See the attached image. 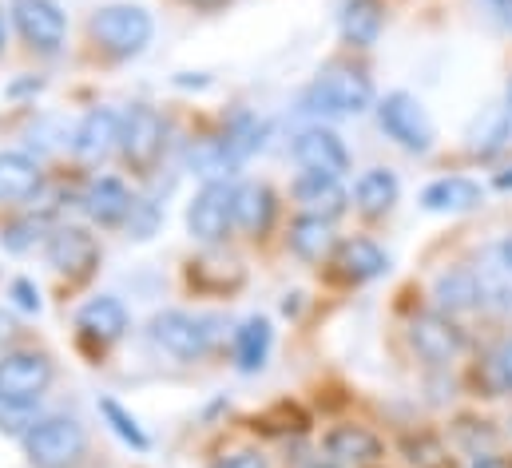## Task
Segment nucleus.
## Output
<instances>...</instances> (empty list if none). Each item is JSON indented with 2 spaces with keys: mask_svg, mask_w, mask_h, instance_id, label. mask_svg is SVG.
Listing matches in <instances>:
<instances>
[{
  "mask_svg": "<svg viewBox=\"0 0 512 468\" xmlns=\"http://www.w3.org/2000/svg\"><path fill=\"white\" fill-rule=\"evenodd\" d=\"M374 108V80L366 76V68L354 64H330L298 100V112L318 119H338V116H362Z\"/></svg>",
  "mask_w": 512,
  "mask_h": 468,
  "instance_id": "1",
  "label": "nucleus"
},
{
  "mask_svg": "<svg viewBox=\"0 0 512 468\" xmlns=\"http://www.w3.org/2000/svg\"><path fill=\"white\" fill-rule=\"evenodd\" d=\"M88 32H92V44L104 56L131 60V56H139L151 44L155 20H151V12L143 4H104V8L92 12Z\"/></svg>",
  "mask_w": 512,
  "mask_h": 468,
  "instance_id": "2",
  "label": "nucleus"
},
{
  "mask_svg": "<svg viewBox=\"0 0 512 468\" xmlns=\"http://www.w3.org/2000/svg\"><path fill=\"white\" fill-rule=\"evenodd\" d=\"M24 457L32 468H76L88 457V433L76 417H40L24 437Z\"/></svg>",
  "mask_w": 512,
  "mask_h": 468,
  "instance_id": "3",
  "label": "nucleus"
},
{
  "mask_svg": "<svg viewBox=\"0 0 512 468\" xmlns=\"http://www.w3.org/2000/svg\"><path fill=\"white\" fill-rule=\"evenodd\" d=\"M378 127L397 147H405L413 155H425L437 139V127H433L429 112L409 92H389L385 100H378Z\"/></svg>",
  "mask_w": 512,
  "mask_h": 468,
  "instance_id": "4",
  "label": "nucleus"
},
{
  "mask_svg": "<svg viewBox=\"0 0 512 468\" xmlns=\"http://www.w3.org/2000/svg\"><path fill=\"white\" fill-rule=\"evenodd\" d=\"M231 227H235V183L207 179L195 191L191 207H187V231H191L195 242L215 246V242H223L231 234Z\"/></svg>",
  "mask_w": 512,
  "mask_h": 468,
  "instance_id": "5",
  "label": "nucleus"
},
{
  "mask_svg": "<svg viewBox=\"0 0 512 468\" xmlns=\"http://www.w3.org/2000/svg\"><path fill=\"white\" fill-rule=\"evenodd\" d=\"M56 381V365L52 357L40 350H12L0 357V397L4 401H20V405H36Z\"/></svg>",
  "mask_w": 512,
  "mask_h": 468,
  "instance_id": "6",
  "label": "nucleus"
},
{
  "mask_svg": "<svg viewBox=\"0 0 512 468\" xmlns=\"http://www.w3.org/2000/svg\"><path fill=\"white\" fill-rule=\"evenodd\" d=\"M167 147V119L159 116L147 104H135L131 112H124V127H120V155L128 159V167L135 171H151L159 163Z\"/></svg>",
  "mask_w": 512,
  "mask_h": 468,
  "instance_id": "7",
  "label": "nucleus"
},
{
  "mask_svg": "<svg viewBox=\"0 0 512 468\" xmlns=\"http://www.w3.org/2000/svg\"><path fill=\"white\" fill-rule=\"evenodd\" d=\"M12 24L16 32L24 36L28 48L44 52V56H56L68 40V16L56 0H12Z\"/></svg>",
  "mask_w": 512,
  "mask_h": 468,
  "instance_id": "8",
  "label": "nucleus"
},
{
  "mask_svg": "<svg viewBox=\"0 0 512 468\" xmlns=\"http://www.w3.org/2000/svg\"><path fill=\"white\" fill-rule=\"evenodd\" d=\"M151 342L175 361H203L211 350V330L187 310H163L151 318Z\"/></svg>",
  "mask_w": 512,
  "mask_h": 468,
  "instance_id": "9",
  "label": "nucleus"
},
{
  "mask_svg": "<svg viewBox=\"0 0 512 468\" xmlns=\"http://www.w3.org/2000/svg\"><path fill=\"white\" fill-rule=\"evenodd\" d=\"M290 155H294V163H298L302 171H318V175H334V179L350 175V167H354V159H350L342 135L330 131V127H322V123L302 127V131L294 135V143H290Z\"/></svg>",
  "mask_w": 512,
  "mask_h": 468,
  "instance_id": "10",
  "label": "nucleus"
},
{
  "mask_svg": "<svg viewBox=\"0 0 512 468\" xmlns=\"http://www.w3.org/2000/svg\"><path fill=\"white\" fill-rule=\"evenodd\" d=\"M409 346L429 365H453L465 353V334L445 314H417L409 322Z\"/></svg>",
  "mask_w": 512,
  "mask_h": 468,
  "instance_id": "11",
  "label": "nucleus"
},
{
  "mask_svg": "<svg viewBox=\"0 0 512 468\" xmlns=\"http://www.w3.org/2000/svg\"><path fill=\"white\" fill-rule=\"evenodd\" d=\"M80 207H84V215H88L92 223H100V227H124L131 219V211H135V195L128 191L124 179H116V175H96V179L84 187Z\"/></svg>",
  "mask_w": 512,
  "mask_h": 468,
  "instance_id": "12",
  "label": "nucleus"
},
{
  "mask_svg": "<svg viewBox=\"0 0 512 468\" xmlns=\"http://www.w3.org/2000/svg\"><path fill=\"white\" fill-rule=\"evenodd\" d=\"M44 258H48V266H52L56 274L84 278V274L96 266V258H100V246H96L92 234L80 231V227H60V231L48 234Z\"/></svg>",
  "mask_w": 512,
  "mask_h": 468,
  "instance_id": "13",
  "label": "nucleus"
},
{
  "mask_svg": "<svg viewBox=\"0 0 512 468\" xmlns=\"http://www.w3.org/2000/svg\"><path fill=\"white\" fill-rule=\"evenodd\" d=\"M290 195H294V203L302 207V215H318V219H330V223H334V219L346 211V203H350L342 179L318 175V171H302V175L294 179Z\"/></svg>",
  "mask_w": 512,
  "mask_h": 468,
  "instance_id": "14",
  "label": "nucleus"
},
{
  "mask_svg": "<svg viewBox=\"0 0 512 468\" xmlns=\"http://www.w3.org/2000/svg\"><path fill=\"white\" fill-rule=\"evenodd\" d=\"M44 187V171L40 159L28 151H0V203L8 207H24L40 195Z\"/></svg>",
  "mask_w": 512,
  "mask_h": 468,
  "instance_id": "15",
  "label": "nucleus"
},
{
  "mask_svg": "<svg viewBox=\"0 0 512 468\" xmlns=\"http://www.w3.org/2000/svg\"><path fill=\"white\" fill-rule=\"evenodd\" d=\"M274 215H278V195L270 183L247 179L235 187V227L247 238H262L274 227Z\"/></svg>",
  "mask_w": 512,
  "mask_h": 468,
  "instance_id": "16",
  "label": "nucleus"
},
{
  "mask_svg": "<svg viewBox=\"0 0 512 468\" xmlns=\"http://www.w3.org/2000/svg\"><path fill=\"white\" fill-rule=\"evenodd\" d=\"M481 203H485V187L477 179H465V175L433 179L421 191V207L433 215H461V211H477Z\"/></svg>",
  "mask_w": 512,
  "mask_h": 468,
  "instance_id": "17",
  "label": "nucleus"
},
{
  "mask_svg": "<svg viewBox=\"0 0 512 468\" xmlns=\"http://www.w3.org/2000/svg\"><path fill=\"white\" fill-rule=\"evenodd\" d=\"M76 326H80L88 338H96L100 346H112V342H120V338L128 334V310H124L120 298L96 294V298H88V302L76 310Z\"/></svg>",
  "mask_w": 512,
  "mask_h": 468,
  "instance_id": "18",
  "label": "nucleus"
},
{
  "mask_svg": "<svg viewBox=\"0 0 512 468\" xmlns=\"http://www.w3.org/2000/svg\"><path fill=\"white\" fill-rule=\"evenodd\" d=\"M120 127H124V116H120V112H112V108H92L88 116L76 123L72 151L84 155V159H104L108 151L120 147Z\"/></svg>",
  "mask_w": 512,
  "mask_h": 468,
  "instance_id": "19",
  "label": "nucleus"
},
{
  "mask_svg": "<svg viewBox=\"0 0 512 468\" xmlns=\"http://www.w3.org/2000/svg\"><path fill=\"white\" fill-rule=\"evenodd\" d=\"M401 199V183L389 167H370L362 171V179L354 183V207L366 215V219H382L393 211V203Z\"/></svg>",
  "mask_w": 512,
  "mask_h": 468,
  "instance_id": "20",
  "label": "nucleus"
},
{
  "mask_svg": "<svg viewBox=\"0 0 512 468\" xmlns=\"http://www.w3.org/2000/svg\"><path fill=\"white\" fill-rule=\"evenodd\" d=\"M385 28L382 0H346L342 8V36L354 48H374Z\"/></svg>",
  "mask_w": 512,
  "mask_h": 468,
  "instance_id": "21",
  "label": "nucleus"
},
{
  "mask_svg": "<svg viewBox=\"0 0 512 468\" xmlns=\"http://www.w3.org/2000/svg\"><path fill=\"white\" fill-rule=\"evenodd\" d=\"M338 266H342V278L346 282H370V278H382L389 270V258L378 242L370 238H350L338 246Z\"/></svg>",
  "mask_w": 512,
  "mask_h": 468,
  "instance_id": "22",
  "label": "nucleus"
},
{
  "mask_svg": "<svg viewBox=\"0 0 512 468\" xmlns=\"http://www.w3.org/2000/svg\"><path fill=\"white\" fill-rule=\"evenodd\" d=\"M433 298L445 314H465L481 306V274L477 270H445L433 286Z\"/></svg>",
  "mask_w": 512,
  "mask_h": 468,
  "instance_id": "23",
  "label": "nucleus"
},
{
  "mask_svg": "<svg viewBox=\"0 0 512 468\" xmlns=\"http://www.w3.org/2000/svg\"><path fill=\"white\" fill-rule=\"evenodd\" d=\"M512 139V112L509 108H485L481 116L469 123V131H465V147L473 151V155H493V151H501L505 143Z\"/></svg>",
  "mask_w": 512,
  "mask_h": 468,
  "instance_id": "24",
  "label": "nucleus"
},
{
  "mask_svg": "<svg viewBox=\"0 0 512 468\" xmlns=\"http://www.w3.org/2000/svg\"><path fill=\"white\" fill-rule=\"evenodd\" d=\"M290 250H294L302 262H322V258L334 250V227H330V219L298 215V219L290 223Z\"/></svg>",
  "mask_w": 512,
  "mask_h": 468,
  "instance_id": "25",
  "label": "nucleus"
},
{
  "mask_svg": "<svg viewBox=\"0 0 512 468\" xmlns=\"http://www.w3.org/2000/svg\"><path fill=\"white\" fill-rule=\"evenodd\" d=\"M326 453L338 461H374L382 457V441L362 425H338L326 433Z\"/></svg>",
  "mask_w": 512,
  "mask_h": 468,
  "instance_id": "26",
  "label": "nucleus"
},
{
  "mask_svg": "<svg viewBox=\"0 0 512 468\" xmlns=\"http://www.w3.org/2000/svg\"><path fill=\"white\" fill-rule=\"evenodd\" d=\"M270 342H274V330L266 318H247L239 330H235V361L243 373H255L266 365L270 357Z\"/></svg>",
  "mask_w": 512,
  "mask_h": 468,
  "instance_id": "27",
  "label": "nucleus"
},
{
  "mask_svg": "<svg viewBox=\"0 0 512 468\" xmlns=\"http://www.w3.org/2000/svg\"><path fill=\"white\" fill-rule=\"evenodd\" d=\"M100 413H104V421L112 425V433H116L124 445H131L135 453H147V449H151V437L139 429V421L131 417L128 409H124L116 397H100Z\"/></svg>",
  "mask_w": 512,
  "mask_h": 468,
  "instance_id": "28",
  "label": "nucleus"
},
{
  "mask_svg": "<svg viewBox=\"0 0 512 468\" xmlns=\"http://www.w3.org/2000/svg\"><path fill=\"white\" fill-rule=\"evenodd\" d=\"M72 135L76 127H68L60 116H44L28 127V143L36 151H60V147H72Z\"/></svg>",
  "mask_w": 512,
  "mask_h": 468,
  "instance_id": "29",
  "label": "nucleus"
},
{
  "mask_svg": "<svg viewBox=\"0 0 512 468\" xmlns=\"http://www.w3.org/2000/svg\"><path fill=\"white\" fill-rule=\"evenodd\" d=\"M36 421H40V417H36V405H20V401H4V397H0V433L24 437Z\"/></svg>",
  "mask_w": 512,
  "mask_h": 468,
  "instance_id": "30",
  "label": "nucleus"
},
{
  "mask_svg": "<svg viewBox=\"0 0 512 468\" xmlns=\"http://www.w3.org/2000/svg\"><path fill=\"white\" fill-rule=\"evenodd\" d=\"M8 290H12V302H16L24 314H40V306H44V302H40V290H36L28 278H16Z\"/></svg>",
  "mask_w": 512,
  "mask_h": 468,
  "instance_id": "31",
  "label": "nucleus"
},
{
  "mask_svg": "<svg viewBox=\"0 0 512 468\" xmlns=\"http://www.w3.org/2000/svg\"><path fill=\"white\" fill-rule=\"evenodd\" d=\"M493 381H497V389L512 393V342H505L493 353Z\"/></svg>",
  "mask_w": 512,
  "mask_h": 468,
  "instance_id": "32",
  "label": "nucleus"
},
{
  "mask_svg": "<svg viewBox=\"0 0 512 468\" xmlns=\"http://www.w3.org/2000/svg\"><path fill=\"white\" fill-rule=\"evenodd\" d=\"M36 242V223H16V227H8L4 234V246L8 250H28Z\"/></svg>",
  "mask_w": 512,
  "mask_h": 468,
  "instance_id": "33",
  "label": "nucleus"
},
{
  "mask_svg": "<svg viewBox=\"0 0 512 468\" xmlns=\"http://www.w3.org/2000/svg\"><path fill=\"white\" fill-rule=\"evenodd\" d=\"M215 468H266V457H262V453H255V449H243V453L223 457Z\"/></svg>",
  "mask_w": 512,
  "mask_h": 468,
  "instance_id": "34",
  "label": "nucleus"
},
{
  "mask_svg": "<svg viewBox=\"0 0 512 468\" xmlns=\"http://www.w3.org/2000/svg\"><path fill=\"white\" fill-rule=\"evenodd\" d=\"M481 8H485L497 24H505V28L512 32V0H481Z\"/></svg>",
  "mask_w": 512,
  "mask_h": 468,
  "instance_id": "35",
  "label": "nucleus"
},
{
  "mask_svg": "<svg viewBox=\"0 0 512 468\" xmlns=\"http://www.w3.org/2000/svg\"><path fill=\"white\" fill-rule=\"evenodd\" d=\"M497 258H501V270L512 274V234H505V238L497 242Z\"/></svg>",
  "mask_w": 512,
  "mask_h": 468,
  "instance_id": "36",
  "label": "nucleus"
},
{
  "mask_svg": "<svg viewBox=\"0 0 512 468\" xmlns=\"http://www.w3.org/2000/svg\"><path fill=\"white\" fill-rule=\"evenodd\" d=\"M12 334H16V322H12V314H8V310H0V346H4Z\"/></svg>",
  "mask_w": 512,
  "mask_h": 468,
  "instance_id": "37",
  "label": "nucleus"
},
{
  "mask_svg": "<svg viewBox=\"0 0 512 468\" xmlns=\"http://www.w3.org/2000/svg\"><path fill=\"white\" fill-rule=\"evenodd\" d=\"M469 468H509V465H505V461H497V457H477Z\"/></svg>",
  "mask_w": 512,
  "mask_h": 468,
  "instance_id": "38",
  "label": "nucleus"
},
{
  "mask_svg": "<svg viewBox=\"0 0 512 468\" xmlns=\"http://www.w3.org/2000/svg\"><path fill=\"white\" fill-rule=\"evenodd\" d=\"M497 191H512V167H509V171H501V175H497Z\"/></svg>",
  "mask_w": 512,
  "mask_h": 468,
  "instance_id": "39",
  "label": "nucleus"
},
{
  "mask_svg": "<svg viewBox=\"0 0 512 468\" xmlns=\"http://www.w3.org/2000/svg\"><path fill=\"white\" fill-rule=\"evenodd\" d=\"M183 4H191V8H219V4H227V0H183Z\"/></svg>",
  "mask_w": 512,
  "mask_h": 468,
  "instance_id": "40",
  "label": "nucleus"
},
{
  "mask_svg": "<svg viewBox=\"0 0 512 468\" xmlns=\"http://www.w3.org/2000/svg\"><path fill=\"white\" fill-rule=\"evenodd\" d=\"M4 44H8V24H4V8H0V52H4Z\"/></svg>",
  "mask_w": 512,
  "mask_h": 468,
  "instance_id": "41",
  "label": "nucleus"
},
{
  "mask_svg": "<svg viewBox=\"0 0 512 468\" xmlns=\"http://www.w3.org/2000/svg\"><path fill=\"white\" fill-rule=\"evenodd\" d=\"M306 468H334L330 461H314V465H306Z\"/></svg>",
  "mask_w": 512,
  "mask_h": 468,
  "instance_id": "42",
  "label": "nucleus"
},
{
  "mask_svg": "<svg viewBox=\"0 0 512 468\" xmlns=\"http://www.w3.org/2000/svg\"><path fill=\"white\" fill-rule=\"evenodd\" d=\"M509 112H512V84H509Z\"/></svg>",
  "mask_w": 512,
  "mask_h": 468,
  "instance_id": "43",
  "label": "nucleus"
}]
</instances>
